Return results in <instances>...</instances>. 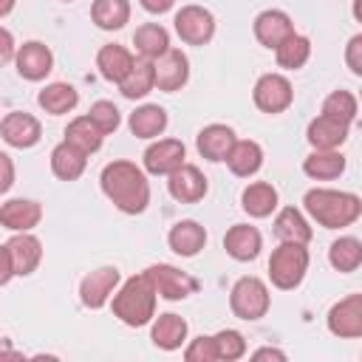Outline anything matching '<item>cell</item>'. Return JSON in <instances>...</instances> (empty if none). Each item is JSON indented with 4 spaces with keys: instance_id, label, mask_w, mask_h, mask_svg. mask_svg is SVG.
Listing matches in <instances>:
<instances>
[{
    "instance_id": "cell-1",
    "label": "cell",
    "mask_w": 362,
    "mask_h": 362,
    "mask_svg": "<svg viewBox=\"0 0 362 362\" xmlns=\"http://www.w3.org/2000/svg\"><path fill=\"white\" fill-rule=\"evenodd\" d=\"M99 187L105 198L124 215H141L150 204V181L147 170L127 158H116L102 167L99 173Z\"/></svg>"
},
{
    "instance_id": "cell-2",
    "label": "cell",
    "mask_w": 362,
    "mask_h": 362,
    "mask_svg": "<svg viewBox=\"0 0 362 362\" xmlns=\"http://www.w3.org/2000/svg\"><path fill=\"white\" fill-rule=\"evenodd\" d=\"M303 209L322 229H345L359 221L362 198L356 192H345V189L314 187L303 195Z\"/></svg>"
},
{
    "instance_id": "cell-3",
    "label": "cell",
    "mask_w": 362,
    "mask_h": 362,
    "mask_svg": "<svg viewBox=\"0 0 362 362\" xmlns=\"http://www.w3.org/2000/svg\"><path fill=\"white\" fill-rule=\"evenodd\" d=\"M156 300H158V291H156L150 274L141 272V274L127 277L116 288L110 308H113V317L119 322H124L130 328H141V325L156 320Z\"/></svg>"
},
{
    "instance_id": "cell-4",
    "label": "cell",
    "mask_w": 362,
    "mask_h": 362,
    "mask_svg": "<svg viewBox=\"0 0 362 362\" xmlns=\"http://www.w3.org/2000/svg\"><path fill=\"white\" fill-rule=\"evenodd\" d=\"M0 255H3V274H0V283L6 286L11 277H28L31 272H37L40 260H42V243L37 235L31 232H14L3 246H0Z\"/></svg>"
},
{
    "instance_id": "cell-5",
    "label": "cell",
    "mask_w": 362,
    "mask_h": 362,
    "mask_svg": "<svg viewBox=\"0 0 362 362\" xmlns=\"http://www.w3.org/2000/svg\"><path fill=\"white\" fill-rule=\"evenodd\" d=\"M308 249L305 243H280L277 249H272L269 257V280L274 288L280 291H291L305 280L308 272Z\"/></svg>"
},
{
    "instance_id": "cell-6",
    "label": "cell",
    "mask_w": 362,
    "mask_h": 362,
    "mask_svg": "<svg viewBox=\"0 0 362 362\" xmlns=\"http://www.w3.org/2000/svg\"><path fill=\"white\" fill-rule=\"evenodd\" d=\"M229 308H232V314L238 320H246V322L263 320L269 314V308H272L269 286L255 274L235 280V286L229 291Z\"/></svg>"
},
{
    "instance_id": "cell-7",
    "label": "cell",
    "mask_w": 362,
    "mask_h": 362,
    "mask_svg": "<svg viewBox=\"0 0 362 362\" xmlns=\"http://www.w3.org/2000/svg\"><path fill=\"white\" fill-rule=\"evenodd\" d=\"M173 28L181 37V42H187V45H206L215 37V14L206 6L189 3V6H181L175 11Z\"/></svg>"
},
{
    "instance_id": "cell-8",
    "label": "cell",
    "mask_w": 362,
    "mask_h": 362,
    "mask_svg": "<svg viewBox=\"0 0 362 362\" xmlns=\"http://www.w3.org/2000/svg\"><path fill=\"white\" fill-rule=\"evenodd\" d=\"M119 286H122V272L116 266H99V269H93V272H88L82 277V283H79V300H82L85 308L99 311V308H105L113 300V294H116Z\"/></svg>"
},
{
    "instance_id": "cell-9",
    "label": "cell",
    "mask_w": 362,
    "mask_h": 362,
    "mask_svg": "<svg viewBox=\"0 0 362 362\" xmlns=\"http://www.w3.org/2000/svg\"><path fill=\"white\" fill-rule=\"evenodd\" d=\"M252 102L257 110L274 116V113H283L291 107L294 88H291L288 76H283V74H263L252 88Z\"/></svg>"
},
{
    "instance_id": "cell-10",
    "label": "cell",
    "mask_w": 362,
    "mask_h": 362,
    "mask_svg": "<svg viewBox=\"0 0 362 362\" xmlns=\"http://www.w3.org/2000/svg\"><path fill=\"white\" fill-rule=\"evenodd\" d=\"M158 291L161 300H170V303H178V300H187L189 294L198 291V280L187 272H181L178 266H170V263H153L144 269Z\"/></svg>"
},
{
    "instance_id": "cell-11",
    "label": "cell",
    "mask_w": 362,
    "mask_h": 362,
    "mask_svg": "<svg viewBox=\"0 0 362 362\" xmlns=\"http://www.w3.org/2000/svg\"><path fill=\"white\" fill-rule=\"evenodd\" d=\"M325 325L339 339H362V294L337 300L325 314Z\"/></svg>"
},
{
    "instance_id": "cell-12",
    "label": "cell",
    "mask_w": 362,
    "mask_h": 362,
    "mask_svg": "<svg viewBox=\"0 0 362 362\" xmlns=\"http://www.w3.org/2000/svg\"><path fill=\"white\" fill-rule=\"evenodd\" d=\"M184 158H187V147H184L181 139H156V141L144 150L141 164H144V170H147L150 175H170V173H175L181 164H187Z\"/></svg>"
},
{
    "instance_id": "cell-13",
    "label": "cell",
    "mask_w": 362,
    "mask_h": 362,
    "mask_svg": "<svg viewBox=\"0 0 362 362\" xmlns=\"http://www.w3.org/2000/svg\"><path fill=\"white\" fill-rule=\"evenodd\" d=\"M0 136H3V141L8 147L28 150L42 139V124H40L37 116H31L25 110H11L0 122Z\"/></svg>"
},
{
    "instance_id": "cell-14",
    "label": "cell",
    "mask_w": 362,
    "mask_h": 362,
    "mask_svg": "<svg viewBox=\"0 0 362 362\" xmlns=\"http://www.w3.org/2000/svg\"><path fill=\"white\" fill-rule=\"evenodd\" d=\"M14 68L23 79L28 82H42L51 71H54V54L45 42L40 40H28L17 48V57H14Z\"/></svg>"
},
{
    "instance_id": "cell-15",
    "label": "cell",
    "mask_w": 362,
    "mask_h": 362,
    "mask_svg": "<svg viewBox=\"0 0 362 362\" xmlns=\"http://www.w3.org/2000/svg\"><path fill=\"white\" fill-rule=\"evenodd\" d=\"M252 31H255V40H257L263 48L274 51L280 42H286V40L294 34V23H291V17H288L283 8H266V11H260V14L255 17Z\"/></svg>"
},
{
    "instance_id": "cell-16",
    "label": "cell",
    "mask_w": 362,
    "mask_h": 362,
    "mask_svg": "<svg viewBox=\"0 0 362 362\" xmlns=\"http://www.w3.org/2000/svg\"><path fill=\"white\" fill-rule=\"evenodd\" d=\"M206 189H209L206 175L195 164H181L175 173L167 175V192L178 204H198L206 195Z\"/></svg>"
},
{
    "instance_id": "cell-17",
    "label": "cell",
    "mask_w": 362,
    "mask_h": 362,
    "mask_svg": "<svg viewBox=\"0 0 362 362\" xmlns=\"http://www.w3.org/2000/svg\"><path fill=\"white\" fill-rule=\"evenodd\" d=\"M189 82V59L181 48H170L156 59V88L164 93H175Z\"/></svg>"
},
{
    "instance_id": "cell-18",
    "label": "cell",
    "mask_w": 362,
    "mask_h": 362,
    "mask_svg": "<svg viewBox=\"0 0 362 362\" xmlns=\"http://www.w3.org/2000/svg\"><path fill=\"white\" fill-rule=\"evenodd\" d=\"M42 221V204L31 198H8L0 206V223L8 232H31Z\"/></svg>"
},
{
    "instance_id": "cell-19",
    "label": "cell",
    "mask_w": 362,
    "mask_h": 362,
    "mask_svg": "<svg viewBox=\"0 0 362 362\" xmlns=\"http://www.w3.org/2000/svg\"><path fill=\"white\" fill-rule=\"evenodd\" d=\"M223 249H226V255H229L232 260L249 263V260H255V257L260 255V249H263V235H260V229L252 226V223H235V226H229L226 235H223Z\"/></svg>"
},
{
    "instance_id": "cell-20",
    "label": "cell",
    "mask_w": 362,
    "mask_h": 362,
    "mask_svg": "<svg viewBox=\"0 0 362 362\" xmlns=\"http://www.w3.org/2000/svg\"><path fill=\"white\" fill-rule=\"evenodd\" d=\"M235 130L229 127V124H221V122H212V124H206V127H201L198 130V136H195V147H198V153L206 158V161H226V156L232 153V147H235Z\"/></svg>"
},
{
    "instance_id": "cell-21",
    "label": "cell",
    "mask_w": 362,
    "mask_h": 362,
    "mask_svg": "<svg viewBox=\"0 0 362 362\" xmlns=\"http://www.w3.org/2000/svg\"><path fill=\"white\" fill-rule=\"evenodd\" d=\"M348 127L345 122H337L325 113H320L317 119L308 122L305 127V141L311 144V150H339L348 141Z\"/></svg>"
},
{
    "instance_id": "cell-22",
    "label": "cell",
    "mask_w": 362,
    "mask_h": 362,
    "mask_svg": "<svg viewBox=\"0 0 362 362\" xmlns=\"http://www.w3.org/2000/svg\"><path fill=\"white\" fill-rule=\"evenodd\" d=\"M187 334H189V325L184 317L167 311V314H158L153 322H150V339L158 351H178L184 342H187Z\"/></svg>"
},
{
    "instance_id": "cell-23",
    "label": "cell",
    "mask_w": 362,
    "mask_h": 362,
    "mask_svg": "<svg viewBox=\"0 0 362 362\" xmlns=\"http://www.w3.org/2000/svg\"><path fill=\"white\" fill-rule=\"evenodd\" d=\"M133 65H136V57L119 42H107L96 54V68H99L102 79H107L113 85H122V79L133 71Z\"/></svg>"
},
{
    "instance_id": "cell-24",
    "label": "cell",
    "mask_w": 362,
    "mask_h": 362,
    "mask_svg": "<svg viewBox=\"0 0 362 362\" xmlns=\"http://www.w3.org/2000/svg\"><path fill=\"white\" fill-rule=\"evenodd\" d=\"M167 243L178 257H195L206 246V229L198 221H178L167 232Z\"/></svg>"
},
{
    "instance_id": "cell-25",
    "label": "cell",
    "mask_w": 362,
    "mask_h": 362,
    "mask_svg": "<svg viewBox=\"0 0 362 362\" xmlns=\"http://www.w3.org/2000/svg\"><path fill=\"white\" fill-rule=\"evenodd\" d=\"M277 204H280V195L269 181H252L240 192V209L249 218H269L277 209Z\"/></svg>"
},
{
    "instance_id": "cell-26",
    "label": "cell",
    "mask_w": 362,
    "mask_h": 362,
    "mask_svg": "<svg viewBox=\"0 0 362 362\" xmlns=\"http://www.w3.org/2000/svg\"><path fill=\"white\" fill-rule=\"evenodd\" d=\"M274 238L280 243H305L308 246V240L314 238V229L297 206H283L274 215Z\"/></svg>"
},
{
    "instance_id": "cell-27",
    "label": "cell",
    "mask_w": 362,
    "mask_h": 362,
    "mask_svg": "<svg viewBox=\"0 0 362 362\" xmlns=\"http://www.w3.org/2000/svg\"><path fill=\"white\" fill-rule=\"evenodd\" d=\"M167 124H170L167 110L161 105H153V102L136 107L130 113V119H127V127H130V133L136 139H158L167 130Z\"/></svg>"
},
{
    "instance_id": "cell-28",
    "label": "cell",
    "mask_w": 362,
    "mask_h": 362,
    "mask_svg": "<svg viewBox=\"0 0 362 362\" xmlns=\"http://www.w3.org/2000/svg\"><path fill=\"white\" fill-rule=\"evenodd\" d=\"M88 167V153H82L79 147H74L71 141H59L51 150V173L59 181H76Z\"/></svg>"
},
{
    "instance_id": "cell-29",
    "label": "cell",
    "mask_w": 362,
    "mask_h": 362,
    "mask_svg": "<svg viewBox=\"0 0 362 362\" xmlns=\"http://www.w3.org/2000/svg\"><path fill=\"white\" fill-rule=\"evenodd\" d=\"M133 48L144 59H158L161 54H167L173 48L170 45V31L161 23H141L133 31Z\"/></svg>"
},
{
    "instance_id": "cell-30",
    "label": "cell",
    "mask_w": 362,
    "mask_h": 362,
    "mask_svg": "<svg viewBox=\"0 0 362 362\" xmlns=\"http://www.w3.org/2000/svg\"><path fill=\"white\" fill-rule=\"evenodd\" d=\"M226 167L238 178L257 175V170L263 167V147L257 141H252V139H238L235 147H232V153L226 156Z\"/></svg>"
},
{
    "instance_id": "cell-31",
    "label": "cell",
    "mask_w": 362,
    "mask_h": 362,
    "mask_svg": "<svg viewBox=\"0 0 362 362\" xmlns=\"http://www.w3.org/2000/svg\"><path fill=\"white\" fill-rule=\"evenodd\" d=\"M303 173L314 181H334L345 173V156L339 150H311L303 158Z\"/></svg>"
},
{
    "instance_id": "cell-32",
    "label": "cell",
    "mask_w": 362,
    "mask_h": 362,
    "mask_svg": "<svg viewBox=\"0 0 362 362\" xmlns=\"http://www.w3.org/2000/svg\"><path fill=\"white\" fill-rule=\"evenodd\" d=\"M37 105L48 116H62V113H71L79 105V90L74 85H68V82H48L37 93Z\"/></svg>"
},
{
    "instance_id": "cell-33",
    "label": "cell",
    "mask_w": 362,
    "mask_h": 362,
    "mask_svg": "<svg viewBox=\"0 0 362 362\" xmlns=\"http://www.w3.org/2000/svg\"><path fill=\"white\" fill-rule=\"evenodd\" d=\"M119 90H122V96L130 99V102L144 99L150 90H156V59H144V57H139L136 65H133V71L122 79Z\"/></svg>"
},
{
    "instance_id": "cell-34",
    "label": "cell",
    "mask_w": 362,
    "mask_h": 362,
    "mask_svg": "<svg viewBox=\"0 0 362 362\" xmlns=\"http://www.w3.org/2000/svg\"><path fill=\"white\" fill-rule=\"evenodd\" d=\"M328 263L339 274H351L362 266V240L354 235H339L328 246Z\"/></svg>"
},
{
    "instance_id": "cell-35",
    "label": "cell",
    "mask_w": 362,
    "mask_h": 362,
    "mask_svg": "<svg viewBox=\"0 0 362 362\" xmlns=\"http://www.w3.org/2000/svg\"><path fill=\"white\" fill-rule=\"evenodd\" d=\"M90 20L102 31H119L130 23V0H93Z\"/></svg>"
},
{
    "instance_id": "cell-36",
    "label": "cell",
    "mask_w": 362,
    "mask_h": 362,
    "mask_svg": "<svg viewBox=\"0 0 362 362\" xmlns=\"http://www.w3.org/2000/svg\"><path fill=\"white\" fill-rule=\"evenodd\" d=\"M65 141H71V144L79 147L82 153L93 156V153L102 147L105 133H102V130L96 127V122L85 113V116H76V119L68 122V127H65Z\"/></svg>"
},
{
    "instance_id": "cell-37",
    "label": "cell",
    "mask_w": 362,
    "mask_h": 362,
    "mask_svg": "<svg viewBox=\"0 0 362 362\" xmlns=\"http://www.w3.org/2000/svg\"><path fill=\"white\" fill-rule=\"evenodd\" d=\"M274 59H277V68L283 71H297L303 68L308 59H311V40L305 34H291L286 42H280L274 48Z\"/></svg>"
},
{
    "instance_id": "cell-38",
    "label": "cell",
    "mask_w": 362,
    "mask_h": 362,
    "mask_svg": "<svg viewBox=\"0 0 362 362\" xmlns=\"http://www.w3.org/2000/svg\"><path fill=\"white\" fill-rule=\"evenodd\" d=\"M322 113L331 116V119H337V122L351 124L356 119V113H359V99L351 90H342V88L339 90H331L325 96V102H322Z\"/></svg>"
},
{
    "instance_id": "cell-39",
    "label": "cell",
    "mask_w": 362,
    "mask_h": 362,
    "mask_svg": "<svg viewBox=\"0 0 362 362\" xmlns=\"http://www.w3.org/2000/svg\"><path fill=\"white\" fill-rule=\"evenodd\" d=\"M215 337V348H218V359H223V362H238V359H243L246 356V337L240 334V331H235V328H221L218 334H212Z\"/></svg>"
},
{
    "instance_id": "cell-40",
    "label": "cell",
    "mask_w": 362,
    "mask_h": 362,
    "mask_svg": "<svg viewBox=\"0 0 362 362\" xmlns=\"http://www.w3.org/2000/svg\"><path fill=\"white\" fill-rule=\"evenodd\" d=\"M88 116L96 122V127H99L105 136L116 133V130H119V124H122V113H119V107H116L113 102H107V99L93 102V105H90V110H88Z\"/></svg>"
},
{
    "instance_id": "cell-41",
    "label": "cell",
    "mask_w": 362,
    "mask_h": 362,
    "mask_svg": "<svg viewBox=\"0 0 362 362\" xmlns=\"http://www.w3.org/2000/svg\"><path fill=\"white\" fill-rule=\"evenodd\" d=\"M184 359L187 362H218L215 337H195V339H189L187 348H184Z\"/></svg>"
},
{
    "instance_id": "cell-42",
    "label": "cell",
    "mask_w": 362,
    "mask_h": 362,
    "mask_svg": "<svg viewBox=\"0 0 362 362\" xmlns=\"http://www.w3.org/2000/svg\"><path fill=\"white\" fill-rule=\"evenodd\" d=\"M345 65L351 68L354 76L362 79V34H354L345 45Z\"/></svg>"
},
{
    "instance_id": "cell-43",
    "label": "cell",
    "mask_w": 362,
    "mask_h": 362,
    "mask_svg": "<svg viewBox=\"0 0 362 362\" xmlns=\"http://www.w3.org/2000/svg\"><path fill=\"white\" fill-rule=\"evenodd\" d=\"M0 37H3V48H0V62H14V57H17V48H14V37H11V31L8 28H3L0 31Z\"/></svg>"
},
{
    "instance_id": "cell-44",
    "label": "cell",
    "mask_w": 362,
    "mask_h": 362,
    "mask_svg": "<svg viewBox=\"0 0 362 362\" xmlns=\"http://www.w3.org/2000/svg\"><path fill=\"white\" fill-rule=\"evenodd\" d=\"M139 6H141L147 14H167V11L175 6V0H139Z\"/></svg>"
},
{
    "instance_id": "cell-45",
    "label": "cell",
    "mask_w": 362,
    "mask_h": 362,
    "mask_svg": "<svg viewBox=\"0 0 362 362\" xmlns=\"http://www.w3.org/2000/svg\"><path fill=\"white\" fill-rule=\"evenodd\" d=\"M0 164H3V184H0V189H3V192H8V189H11V184H14L11 156H8V153H3V156H0Z\"/></svg>"
},
{
    "instance_id": "cell-46",
    "label": "cell",
    "mask_w": 362,
    "mask_h": 362,
    "mask_svg": "<svg viewBox=\"0 0 362 362\" xmlns=\"http://www.w3.org/2000/svg\"><path fill=\"white\" fill-rule=\"evenodd\" d=\"M252 359H286V354L283 351H277V348H257V351H252Z\"/></svg>"
},
{
    "instance_id": "cell-47",
    "label": "cell",
    "mask_w": 362,
    "mask_h": 362,
    "mask_svg": "<svg viewBox=\"0 0 362 362\" xmlns=\"http://www.w3.org/2000/svg\"><path fill=\"white\" fill-rule=\"evenodd\" d=\"M351 14H354L356 23H362V0H354L351 3Z\"/></svg>"
},
{
    "instance_id": "cell-48",
    "label": "cell",
    "mask_w": 362,
    "mask_h": 362,
    "mask_svg": "<svg viewBox=\"0 0 362 362\" xmlns=\"http://www.w3.org/2000/svg\"><path fill=\"white\" fill-rule=\"evenodd\" d=\"M11 8H14V0H3V3H0V17H8Z\"/></svg>"
},
{
    "instance_id": "cell-49",
    "label": "cell",
    "mask_w": 362,
    "mask_h": 362,
    "mask_svg": "<svg viewBox=\"0 0 362 362\" xmlns=\"http://www.w3.org/2000/svg\"><path fill=\"white\" fill-rule=\"evenodd\" d=\"M62 3H74V0H62Z\"/></svg>"
},
{
    "instance_id": "cell-50",
    "label": "cell",
    "mask_w": 362,
    "mask_h": 362,
    "mask_svg": "<svg viewBox=\"0 0 362 362\" xmlns=\"http://www.w3.org/2000/svg\"><path fill=\"white\" fill-rule=\"evenodd\" d=\"M359 102H362V93H359Z\"/></svg>"
}]
</instances>
